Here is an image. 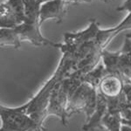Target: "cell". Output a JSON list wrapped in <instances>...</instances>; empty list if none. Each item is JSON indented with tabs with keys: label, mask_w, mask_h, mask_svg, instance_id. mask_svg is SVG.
Instances as JSON below:
<instances>
[{
	"label": "cell",
	"mask_w": 131,
	"mask_h": 131,
	"mask_svg": "<svg viewBox=\"0 0 131 131\" xmlns=\"http://www.w3.org/2000/svg\"><path fill=\"white\" fill-rule=\"evenodd\" d=\"M60 49L62 52L63 56L56 71L35 96L25 105L20 106L21 109L26 112L27 115L37 122L41 131H46V128L44 127V122L46 120L45 113L54 86L58 82L69 77L73 72H75L77 67V60L73 56V52L67 49L64 44H61Z\"/></svg>",
	"instance_id": "1"
},
{
	"label": "cell",
	"mask_w": 131,
	"mask_h": 131,
	"mask_svg": "<svg viewBox=\"0 0 131 131\" xmlns=\"http://www.w3.org/2000/svg\"><path fill=\"white\" fill-rule=\"evenodd\" d=\"M82 82L84 81L81 79L69 76L56 84L46 109V119L49 115H56L60 119L63 125L67 126L68 120L67 118V108L69 100L73 92Z\"/></svg>",
	"instance_id": "2"
},
{
	"label": "cell",
	"mask_w": 131,
	"mask_h": 131,
	"mask_svg": "<svg viewBox=\"0 0 131 131\" xmlns=\"http://www.w3.org/2000/svg\"><path fill=\"white\" fill-rule=\"evenodd\" d=\"M97 92L98 89L88 82H82L76 88L71 95L67 108V120L74 114L83 112L86 115V121L94 113L97 106Z\"/></svg>",
	"instance_id": "3"
},
{
	"label": "cell",
	"mask_w": 131,
	"mask_h": 131,
	"mask_svg": "<svg viewBox=\"0 0 131 131\" xmlns=\"http://www.w3.org/2000/svg\"><path fill=\"white\" fill-rule=\"evenodd\" d=\"M2 125L0 131H41L37 122L18 107L0 106Z\"/></svg>",
	"instance_id": "4"
},
{
	"label": "cell",
	"mask_w": 131,
	"mask_h": 131,
	"mask_svg": "<svg viewBox=\"0 0 131 131\" xmlns=\"http://www.w3.org/2000/svg\"><path fill=\"white\" fill-rule=\"evenodd\" d=\"M21 41L27 40L36 46H52L60 47V43L52 42L42 36L39 22H24L22 25L14 28Z\"/></svg>",
	"instance_id": "5"
},
{
	"label": "cell",
	"mask_w": 131,
	"mask_h": 131,
	"mask_svg": "<svg viewBox=\"0 0 131 131\" xmlns=\"http://www.w3.org/2000/svg\"><path fill=\"white\" fill-rule=\"evenodd\" d=\"M71 2L65 0H51L42 4L40 7V17H39V24L46 19L52 18L56 19L57 23H61L64 19L67 12V8Z\"/></svg>",
	"instance_id": "6"
},
{
	"label": "cell",
	"mask_w": 131,
	"mask_h": 131,
	"mask_svg": "<svg viewBox=\"0 0 131 131\" xmlns=\"http://www.w3.org/2000/svg\"><path fill=\"white\" fill-rule=\"evenodd\" d=\"M107 112V98L101 92H97V106L95 111L90 117L89 120L86 121L82 127L83 131H94L95 129H101V122L103 117Z\"/></svg>",
	"instance_id": "7"
},
{
	"label": "cell",
	"mask_w": 131,
	"mask_h": 131,
	"mask_svg": "<svg viewBox=\"0 0 131 131\" xmlns=\"http://www.w3.org/2000/svg\"><path fill=\"white\" fill-rule=\"evenodd\" d=\"M124 82L118 76L107 74L101 80L98 91L106 98L119 96L123 91Z\"/></svg>",
	"instance_id": "8"
},
{
	"label": "cell",
	"mask_w": 131,
	"mask_h": 131,
	"mask_svg": "<svg viewBox=\"0 0 131 131\" xmlns=\"http://www.w3.org/2000/svg\"><path fill=\"white\" fill-rule=\"evenodd\" d=\"M119 52L120 78L124 84L131 83V39L126 37L123 47Z\"/></svg>",
	"instance_id": "9"
},
{
	"label": "cell",
	"mask_w": 131,
	"mask_h": 131,
	"mask_svg": "<svg viewBox=\"0 0 131 131\" xmlns=\"http://www.w3.org/2000/svg\"><path fill=\"white\" fill-rule=\"evenodd\" d=\"M120 110L108 109L101 122V129L108 131H122V122Z\"/></svg>",
	"instance_id": "10"
},
{
	"label": "cell",
	"mask_w": 131,
	"mask_h": 131,
	"mask_svg": "<svg viewBox=\"0 0 131 131\" xmlns=\"http://www.w3.org/2000/svg\"><path fill=\"white\" fill-rule=\"evenodd\" d=\"M25 22H39L41 4L39 0H24Z\"/></svg>",
	"instance_id": "11"
},
{
	"label": "cell",
	"mask_w": 131,
	"mask_h": 131,
	"mask_svg": "<svg viewBox=\"0 0 131 131\" xmlns=\"http://www.w3.org/2000/svg\"><path fill=\"white\" fill-rule=\"evenodd\" d=\"M0 44L1 46H13L14 48H19L21 39L15 29L1 28L0 30Z\"/></svg>",
	"instance_id": "12"
},
{
	"label": "cell",
	"mask_w": 131,
	"mask_h": 131,
	"mask_svg": "<svg viewBox=\"0 0 131 131\" xmlns=\"http://www.w3.org/2000/svg\"><path fill=\"white\" fill-rule=\"evenodd\" d=\"M108 73H107L105 67L103 65V63H100L94 69H93L92 71L89 72L88 73L83 77V81L88 82L90 85L94 86L95 88L98 89L101 80L105 77Z\"/></svg>",
	"instance_id": "13"
},
{
	"label": "cell",
	"mask_w": 131,
	"mask_h": 131,
	"mask_svg": "<svg viewBox=\"0 0 131 131\" xmlns=\"http://www.w3.org/2000/svg\"><path fill=\"white\" fill-rule=\"evenodd\" d=\"M120 113H121L122 118L123 120L131 121V107L127 105V103H125V104L122 106Z\"/></svg>",
	"instance_id": "14"
},
{
	"label": "cell",
	"mask_w": 131,
	"mask_h": 131,
	"mask_svg": "<svg viewBox=\"0 0 131 131\" xmlns=\"http://www.w3.org/2000/svg\"><path fill=\"white\" fill-rule=\"evenodd\" d=\"M122 93H123L124 96H125L127 105L131 107V83L124 84Z\"/></svg>",
	"instance_id": "15"
},
{
	"label": "cell",
	"mask_w": 131,
	"mask_h": 131,
	"mask_svg": "<svg viewBox=\"0 0 131 131\" xmlns=\"http://www.w3.org/2000/svg\"><path fill=\"white\" fill-rule=\"evenodd\" d=\"M116 10H119V12L127 10V12H128L130 13L131 12V0H126L123 5H121L120 7L116 8Z\"/></svg>",
	"instance_id": "16"
},
{
	"label": "cell",
	"mask_w": 131,
	"mask_h": 131,
	"mask_svg": "<svg viewBox=\"0 0 131 131\" xmlns=\"http://www.w3.org/2000/svg\"><path fill=\"white\" fill-rule=\"evenodd\" d=\"M122 125H126V126L131 127V121H126V120L122 119Z\"/></svg>",
	"instance_id": "17"
},
{
	"label": "cell",
	"mask_w": 131,
	"mask_h": 131,
	"mask_svg": "<svg viewBox=\"0 0 131 131\" xmlns=\"http://www.w3.org/2000/svg\"><path fill=\"white\" fill-rule=\"evenodd\" d=\"M92 0H70L71 3H81V2H91Z\"/></svg>",
	"instance_id": "18"
},
{
	"label": "cell",
	"mask_w": 131,
	"mask_h": 131,
	"mask_svg": "<svg viewBox=\"0 0 131 131\" xmlns=\"http://www.w3.org/2000/svg\"><path fill=\"white\" fill-rule=\"evenodd\" d=\"M122 131H131V127L126 126V125H122Z\"/></svg>",
	"instance_id": "19"
},
{
	"label": "cell",
	"mask_w": 131,
	"mask_h": 131,
	"mask_svg": "<svg viewBox=\"0 0 131 131\" xmlns=\"http://www.w3.org/2000/svg\"><path fill=\"white\" fill-rule=\"evenodd\" d=\"M48 1H51V0H39V2L41 4H44V3H46V2H48Z\"/></svg>",
	"instance_id": "20"
},
{
	"label": "cell",
	"mask_w": 131,
	"mask_h": 131,
	"mask_svg": "<svg viewBox=\"0 0 131 131\" xmlns=\"http://www.w3.org/2000/svg\"><path fill=\"white\" fill-rule=\"evenodd\" d=\"M126 37H127V38H129V39H131V32H130V33H128V34H126Z\"/></svg>",
	"instance_id": "21"
},
{
	"label": "cell",
	"mask_w": 131,
	"mask_h": 131,
	"mask_svg": "<svg viewBox=\"0 0 131 131\" xmlns=\"http://www.w3.org/2000/svg\"><path fill=\"white\" fill-rule=\"evenodd\" d=\"M102 1H104V2H108V1H111V0H102Z\"/></svg>",
	"instance_id": "22"
},
{
	"label": "cell",
	"mask_w": 131,
	"mask_h": 131,
	"mask_svg": "<svg viewBox=\"0 0 131 131\" xmlns=\"http://www.w3.org/2000/svg\"><path fill=\"white\" fill-rule=\"evenodd\" d=\"M65 1H69V2H70V0H65Z\"/></svg>",
	"instance_id": "23"
}]
</instances>
